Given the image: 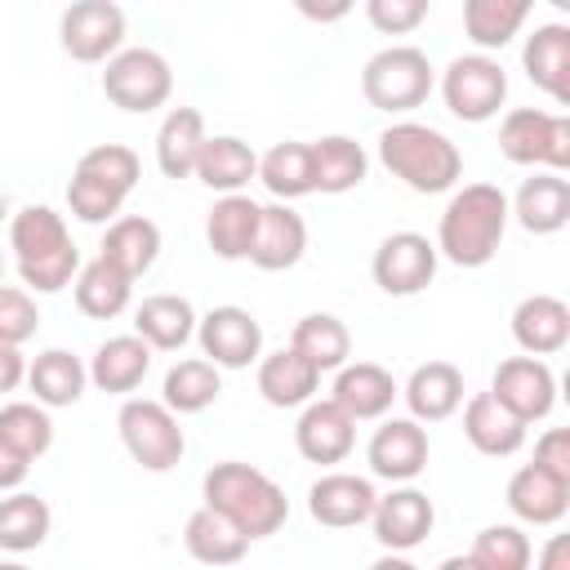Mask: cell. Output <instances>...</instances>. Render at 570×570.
Segmentation results:
<instances>
[{
	"instance_id": "cell-25",
	"label": "cell",
	"mask_w": 570,
	"mask_h": 570,
	"mask_svg": "<svg viewBox=\"0 0 570 570\" xmlns=\"http://www.w3.org/2000/svg\"><path fill=\"white\" fill-rule=\"evenodd\" d=\"M463 436L472 441L476 454H485V459H508V454H517V450L525 445V423H521L512 410H503L490 392H476V396L463 405Z\"/></svg>"
},
{
	"instance_id": "cell-23",
	"label": "cell",
	"mask_w": 570,
	"mask_h": 570,
	"mask_svg": "<svg viewBox=\"0 0 570 570\" xmlns=\"http://www.w3.org/2000/svg\"><path fill=\"white\" fill-rule=\"evenodd\" d=\"M508 214L530 232V236H552L570 223V183L561 174H534L517 187V196L508 200Z\"/></svg>"
},
{
	"instance_id": "cell-39",
	"label": "cell",
	"mask_w": 570,
	"mask_h": 570,
	"mask_svg": "<svg viewBox=\"0 0 570 570\" xmlns=\"http://www.w3.org/2000/svg\"><path fill=\"white\" fill-rule=\"evenodd\" d=\"M258 183L281 200H298V196H312L316 191V178H312V151L307 142H276L267 156H258Z\"/></svg>"
},
{
	"instance_id": "cell-18",
	"label": "cell",
	"mask_w": 570,
	"mask_h": 570,
	"mask_svg": "<svg viewBox=\"0 0 570 570\" xmlns=\"http://www.w3.org/2000/svg\"><path fill=\"white\" fill-rule=\"evenodd\" d=\"M512 338L525 356H552L570 343V307L557 294H525L512 307Z\"/></svg>"
},
{
	"instance_id": "cell-37",
	"label": "cell",
	"mask_w": 570,
	"mask_h": 570,
	"mask_svg": "<svg viewBox=\"0 0 570 570\" xmlns=\"http://www.w3.org/2000/svg\"><path fill=\"white\" fill-rule=\"evenodd\" d=\"M71 289H76V307H80L85 316H94V321L120 316V312L129 307V298H134V281H129L120 267H111L107 258L85 263V267L76 272Z\"/></svg>"
},
{
	"instance_id": "cell-12",
	"label": "cell",
	"mask_w": 570,
	"mask_h": 570,
	"mask_svg": "<svg viewBox=\"0 0 570 570\" xmlns=\"http://www.w3.org/2000/svg\"><path fill=\"white\" fill-rule=\"evenodd\" d=\"M58 40H62V53H71L76 62H107L120 53L125 9L111 0H80L71 9H62Z\"/></svg>"
},
{
	"instance_id": "cell-29",
	"label": "cell",
	"mask_w": 570,
	"mask_h": 570,
	"mask_svg": "<svg viewBox=\"0 0 570 570\" xmlns=\"http://www.w3.org/2000/svg\"><path fill=\"white\" fill-rule=\"evenodd\" d=\"M85 383H89V365L67 347H45L27 365V387L36 392V405H45V410L76 405L85 396Z\"/></svg>"
},
{
	"instance_id": "cell-19",
	"label": "cell",
	"mask_w": 570,
	"mask_h": 570,
	"mask_svg": "<svg viewBox=\"0 0 570 570\" xmlns=\"http://www.w3.org/2000/svg\"><path fill=\"white\" fill-rule=\"evenodd\" d=\"M401 396L396 379L374 365V361H356V365H343L334 374V392L330 401L352 419V423H365V419H383L392 410V401Z\"/></svg>"
},
{
	"instance_id": "cell-27",
	"label": "cell",
	"mask_w": 570,
	"mask_h": 570,
	"mask_svg": "<svg viewBox=\"0 0 570 570\" xmlns=\"http://www.w3.org/2000/svg\"><path fill=\"white\" fill-rule=\"evenodd\" d=\"M205 116L196 107H169L160 129H156V165L165 178H191L196 174V160H200V147H205Z\"/></svg>"
},
{
	"instance_id": "cell-46",
	"label": "cell",
	"mask_w": 570,
	"mask_h": 570,
	"mask_svg": "<svg viewBox=\"0 0 570 570\" xmlns=\"http://www.w3.org/2000/svg\"><path fill=\"white\" fill-rule=\"evenodd\" d=\"M36 330H40L36 298L18 285H0V347H22L27 338H36Z\"/></svg>"
},
{
	"instance_id": "cell-22",
	"label": "cell",
	"mask_w": 570,
	"mask_h": 570,
	"mask_svg": "<svg viewBox=\"0 0 570 570\" xmlns=\"http://www.w3.org/2000/svg\"><path fill=\"white\" fill-rule=\"evenodd\" d=\"M414 423H441L463 405V370L450 361H423L401 387Z\"/></svg>"
},
{
	"instance_id": "cell-48",
	"label": "cell",
	"mask_w": 570,
	"mask_h": 570,
	"mask_svg": "<svg viewBox=\"0 0 570 570\" xmlns=\"http://www.w3.org/2000/svg\"><path fill=\"white\" fill-rule=\"evenodd\" d=\"M534 468L570 485V432H566V428H548V432L534 441Z\"/></svg>"
},
{
	"instance_id": "cell-3",
	"label": "cell",
	"mask_w": 570,
	"mask_h": 570,
	"mask_svg": "<svg viewBox=\"0 0 570 570\" xmlns=\"http://www.w3.org/2000/svg\"><path fill=\"white\" fill-rule=\"evenodd\" d=\"M9 249L22 285L36 294H58L80 272V249L71 245L62 214L49 205H27L9 218Z\"/></svg>"
},
{
	"instance_id": "cell-49",
	"label": "cell",
	"mask_w": 570,
	"mask_h": 570,
	"mask_svg": "<svg viewBox=\"0 0 570 570\" xmlns=\"http://www.w3.org/2000/svg\"><path fill=\"white\" fill-rule=\"evenodd\" d=\"M27 472H31V463L27 459H18L4 441H0V494H9V490H18L22 481H27Z\"/></svg>"
},
{
	"instance_id": "cell-44",
	"label": "cell",
	"mask_w": 570,
	"mask_h": 570,
	"mask_svg": "<svg viewBox=\"0 0 570 570\" xmlns=\"http://www.w3.org/2000/svg\"><path fill=\"white\" fill-rule=\"evenodd\" d=\"M76 169L89 174V178H98V183H107V187H116L120 196H129L138 187V174H142L134 147H125V142H98V147H89L76 160Z\"/></svg>"
},
{
	"instance_id": "cell-35",
	"label": "cell",
	"mask_w": 570,
	"mask_h": 570,
	"mask_svg": "<svg viewBox=\"0 0 570 570\" xmlns=\"http://www.w3.org/2000/svg\"><path fill=\"white\" fill-rule=\"evenodd\" d=\"M183 548L191 552V561L223 570V566H236V561L249 552V539H245L227 517H218L214 508L200 503V508L187 517V525H183Z\"/></svg>"
},
{
	"instance_id": "cell-54",
	"label": "cell",
	"mask_w": 570,
	"mask_h": 570,
	"mask_svg": "<svg viewBox=\"0 0 570 570\" xmlns=\"http://www.w3.org/2000/svg\"><path fill=\"white\" fill-rule=\"evenodd\" d=\"M436 570H481V566H476V561H472V557L463 552V557H445V561H441Z\"/></svg>"
},
{
	"instance_id": "cell-34",
	"label": "cell",
	"mask_w": 570,
	"mask_h": 570,
	"mask_svg": "<svg viewBox=\"0 0 570 570\" xmlns=\"http://www.w3.org/2000/svg\"><path fill=\"white\" fill-rule=\"evenodd\" d=\"M196 178H200L209 191L236 196L249 178H258V156H254V147H249L245 138H236V134H214V138H205V147H200Z\"/></svg>"
},
{
	"instance_id": "cell-14",
	"label": "cell",
	"mask_w": 570,
	"mask_h": 570,
	"mask_svg": "<svg viewBox=\"0 0 570 570\" xmlns=\"http://www.w3.org/2000/svg\"><path fill=\"white\" fill-rule=\"evenodd\" d=\"M370 525H374V539L387 548V552H410L419 548L432 525H436V508L423 490L414 485H396L387 494H379L374 512H370Z\"/></svg>"
},
{
	"instance_id": "cell-31",
	"label": "cell",
	"mask_w": 570,
	"mask_h": 570,
	"mask_svg": "<svg viewBox=\"0 0 570 570\" xmlns=\"http://www.w3.org/2000/svg\"><path fill=\"white\" fill-rule=\"evenodd\" d=\"M316 387H321V370L312 361H303L294 347H281V352L258 361V392L276 410H294V405L316 401Z\"/></svg>"
},
{
	"instance_id": "cell-11",
	"label": "cell",
	"mask_w": 570,
	"mask_h": 570,
	"mask_svg": "<svg viewBox=\"0 0 570 570\" xmlns=\"http://www.w3.org/2000/svg\"><path fill=\"white\" fill-rule=\"evenodd\" d=\"M196 343L214 370H245L263 356V325L254 312L223 303L196 321Z\"/></svg>"
},
{
	"instance_id": "cell-56",
	"label": "cell",
	"mask_w": 570,
	"mask_h": 570,
	"mask_svg": "<svg viewBox=\"0 0 570 570\" xmlns=\"http://www.w3.org/2000/svg\"><path fill=\"white\" fill-rule=\"evenodd\" d=\"M0 570H27L22 561H0Z\"/></svg>"
},
{
	"instance_id": "cell-47",
	"label": "cell",
	"mask_w": 570,
	"mask_h": 570,
	"mask_svg": "<svg viewBox=\"0 0 570 570\" xmlns=\"http://www.w3.org/2000/svg\"><path fill=\"white\" fill-rule=\"evenodd\" d=\"M365 18L383 36H410L428 18V0H370L365 4Z\"/></svg>"
},
{
	"instance_id": "cell-52",
	"label": "cell",
	"mask_w": 570,
	"mask_h": 570,
	"mask_svg": "<svg viewBox=\"0 0 570 570\" xmlns=\"http://www.w3.org/2000/svg\"><path fill=\"white\" fill-rule=\"evenodd\" d=\"M347 9H352V4H330V9H321V4H312V0H298V13L312 18V22H338Z\"/></svg>"
},
{
	"instance_id": "cell-9",
	"label": "cell",
	"mask_w": 570,
	"mask_h": 570,
	"mask_svg": "<svg viewBox=\"0 0 570 570\" xmlns=\"http://www.w3.org/2000/svg\"><path fill=\"white\" fill-rule=\"evenodd\" d=\"M441 98H445L450 116L481 125V120L499 116V107L508 98V71L490 53H459L441 71Z\"/></svg>"
},
{
	"instance_id": "cell-21",
	"label": "cell",
	"mask_w": 570,
	"mask_h": 570,
	"mask_svg": "<svg viewBox=\"0 0 570 570\" xmlns=\"http://www.w3.org/2000/svg\"><path fill=\"white\" fill-rule=\"evenodd\" d=\"M307 249V223L298 209L289 205H263L258 214V236H254V249H249V263L258 272H289Z\"/></svg>"
},
{
	"instance_id": "cell-53",
	"label": "cell",
	"mask_w": 570,
	"mask_h": 570,
	"mask_svg": "<svg viewBox=\"0 0 570 570\" xmlns=\"http://www.w3.org/2000/svg\"><path fill=\"white\" fill-rule=\"evenodd\" d=\"M370 570H419V566H414L405 552H387V557H379Z\"/></svg>"
},
{
	"instance_id": "cell-24",
	"label": "cell",
	"mask_w": 570,
	"mask_h": 570,
	"mask_svg": "<svg viewBox=\"0 0 570 570\" xmlns=\"http://www.w3.org/2000/svg\"><path fill=\"white\" fill-rule=\"evenodd\" d=\"M196 307L183 294H147L134 307V334L151 347V352H178L183 343L196 338Z\"/></svg>"
},
{
	"instance_id": "cell-36",
	"label": "cell",
	"mask_w": 570,
	"mask_h": 570,
	"mask_svg": "<svg viewBox=\"0 0 570 570\" xmlns=\"http://www.w3.org/2000/svg\"><path fill=\"white\" fill-rule=\"evenodd\" d=\"M223 392V379L218 370L205 361V356H183L165 370V383H160V405L174 410V414H200L218 401Z\"/></svg>"
},
{
	"instance_id": "cell-7",
	"label": "cell",
	"mask_w": 570,
	"mask_h": 570,
	"mask_svg": "<svg viewBox=\"0 0 570 570\" xmlns=\"http://www.w3.org/2000/svg\"><path fill=\"white\" fill-rule=\"evenodd\" d=\"M102 94H107L111 107L134 111V116H147V111H156V107L169 102L174 71H169L165 53H156L147 45H134V49H120L116 58H107Z\"/></svg>"
},
{
	"instance_id": "cell-15",
	"label": "cell",
	"mask_w": 570,
	"mask_h": 570,
	"mask_svg": "<svg viewBox=\"0 0 570 570\" xmlns=\"http://www.w3.org/2000/svg\"><path fill=\"white\" fill-rule=\"evenodd\" d=\"M365 459H370L374 476H383L392 485H410L428 468V428L414 419H387L383 428H374Z\"/></svg>"
},
{
	"instance_id": "cell-28",
	"label": "cell",
	"mask_w": 570,
	"mask_h": 570,
	"mask_svg": "<svg viewBox=\"0 0 570 570\" xmlns=\"http://www.w3.org/2000/svg\"><path fill=\"white\" fill-rule=\"evenodd\" d=\"M151 370V347L138 338V334H116L107 343H98L94 361H89V383L98 392H111V396H129Z\"/></svg>"
},
{
	"instance_id": "cell-38",
	"label": "cell",
	"mask_w": 570,
	"mask_h": 570,
	"mask_svg": "<svg viewBox=\"0 0 570 570\" xmlns=\"http://www.w3.org/2000/svg\"><path fill=\"white\" fill-rule=\"evenodd\" d=\"M289 347L325 374V370H343V365H347V356H352V334H347V325H343L334 312H307V316L294 325Z\"/></svg>"
},
{
	"instance_id": "cell-41",
	"label": "cell",
	"mask_w": 570,
	"mask_h": 570,
	"mask_svg": "<svg viewBox=\"0 0 570 570\" xmlns=\"http://www.w3.org/2000/svg\"><path fill=\"white\" fill-rule=\"evenodd\" d=\"M49 525H53V512L40 494H27V490H13L9 499H0V548L4 552H31L49 539Z\"/></svg>"
},
{
	"instance_id": "cell-17",
	"label": "cell",
	"mask_w": 570,
	"mask_h": 570,
	"mask_svg": "<svg viewBox=\"0 0 570 570\" xmlns=\"http://www.w3.org/2000/svg\"><path fill=\"white\" fill-rule=\"evenodd\" d=\"M294 445L307 463H343L356 445V423L325 396V401H307L298 423H294Z\"/></svg>"
},
{
	"instance_id": "cell-1",
	"label": "cell",
	"mask_w": 570,
	"mask_h": 570,
	"mask_svg": "<svg viewBox=\"0 0 570 570\" xmlns=\"http://www.w3.org/2000/svg\"><path fill=\"white\" fill-rule=\"evenodd\" d=\"M508 196L494 183H463L436 218V258L454 267H485L508 232Z\"/></svg>"
},
{
	"instance_id": "cell-5",
	"label": "cell",
	"mask_w": 570,
	"mask_h": 570,
	"mask_svg": "<svg viewBox=\"0 0 570 570\" xmlns=\"http://www.w3.org/2000/svg\"><path fill=\"white\" fill-rule=\"evenodd\" d=\"M436 85V71L428 62V53L419 45H387L379 49L365 67H361V94L374 111H387V116H401V111H414L428 102Z\"/></svg>"
},
{
	"instance_id": "cell-4",
	"label": "cell",
	"mask_w": 570,
	"mask_h": 570,
	"mask_svg": "<svg viewBox=\"0 0 570 570\" xmlns=\"http://www.w3.org/2000/svg\"><path fill=\"white\" fill-rule=\"evenodd\" d=\"M379 160L392 178H401L410 191L419 196H436V191H450L459 178H463V156L459 147L423 125V120H396L379 134Z\"/></svg>"
},
{
	"instance_id": "cell-33",
	"label": "cell",
	"mask_w": 570,
	"mask_h": 570,
	"mask_svg": "<svg viewBox=\"0 0 570 570\" xmlns=\"http://www.w3.org/2000/svg\"><path fill=\"white\" fill-rule=\"evenodd\" d=\"M98 258H107V263L120 267L129 281H138V276L151 272V263L160 258V227H156L151 218H142V214H125V218L107 223Z\"/></svg>"
},
{
	"instance_id": "cell-2",
	"label": "cell",
	"mask_w": 570,
	"mask_h": 570,
	"mask_svg": "<svg viewBox=\"0 0 570 570\" xmlns=\"http://www.w3.org/2000/svg\"><path fill=\"white\" fill-rule=\"evenodd\" d=\"M200 494H205V508H214L218 517H227L249 543L276 534L289 521L285 490L267 472H258L254 463H240V459L214 463L205 472V481H200Z\"/></svg>"
},
{
	"instance_id": "cell-50",
	"label": "cell",
	"mask_w": 570,
	"mask_h": 570,
	"mask_svg": "<svg viewBox=\"0 0 570 570\" xmlns=\"http://www.w3.org/2000/svg\"><path fill=\"white\" fill-rule=\"evenodd\" d=\"M18 383H27V356L18 347H0V392H13Z\"/></svg>"
},
{
	"instance_id": "cell-43",
	"label": "cell",
	"mask_w": 570,
	"mask_h": 570,
	"mask_svg": "<svg viewBox=\"0 0 570 570\" xmlns=\"http://www.w3.org/2000/svg\"><path fill=\"white\" fill-rule=\"evenodd\" d=\"M481 570H530L534 561V548H530V534L521 525H485L476 539H472V552H468Z\"/></svg>"
},
{
	"instance_id": "cell-13",
	"label": "cell",
	"mask_w": 570,
	"mask_h": 570,
	"mask_svg": "<svg viewBox=\"0 0 570 570\" xmlns=\"http://www.w3.org/2000/svg\"><path fill=\"white\" fill-rule=\"evenodd\" d=\"M490 396L530 428V423L552 414V405H557V374L539 356H508V361H499V370L490 379Z\"/></svg>"
},
{
	"instance_id": "cell-42",
	"label": "cell",
	"mask_w": 570,
	"mask_h": 570,
	"mask_svg": "<svg viewBox=\"0 0 570 570\" xmlns=\"http://www.w3.org/2000/svg\"><path fill=\"white\" fill-rule=\"evenodd\" d=\"M0 441H4L18 459H27V463H36L40 454H49V445H53V423H49L45 405H36V401H9V405L0 410Z\"/></svg>"
},
{
	"instance_id": "cell-6",
	"label": "cell",
	"mask_w": 570,
	"mask_h": 570,
	"mask_svg": "<svg viewBox=\"0 0 570 570\" xmlns=\"http://www.w3.org/2000/svg\"><path fill=\"white\" fill-rule=\"evenodd\" d=\"M116 428H120V441L129 450V459L147 472H169L178 468L183 450H187V436L178 428V414L165 410L160 401H147V396H129L116 414Z\"/></svg>"
},
{
	"instance_id": "cell-20",
	"label": "cell",
	"mask_w": 570,
	"mask_h": 570,
	"mask_svg": "<svg viewBox=\"0 0 570 570\" xmlns=\"http://www.w3.org/2000/svg\"><path fill=\"white\" fill-rule=\"evenodd\" d=\"M521 67L548 98L566 107L570 102V27L566 22L534 27L521 45Z\"/></svg>"
},
{
	"instance_id": "cell-55",
	"label": "cell",
	"mask_w": 570,
	"mask_h": 570,
	"mask_svg": "<svg viewBox=\"0 0 570 570\" xmlns=\"http://www.w3.org/2000/svg\"><path fill=\"white\" fill-rule=\"evenodd\" d=\"M13 218V200H9V191L0 187V223H9Z\"/></svg>"
},
{
	"instance_id": "cell-26",
	"label": "cell",
	"mask_w": 570,
	"mask_h": 570,
	"mask_svg": "<svg viewBox=\"0 0 570 570\" xmlns=\"http://www.w3.org/2000/svg\"><path fill=\"white\" fill-rule=\"evenodd\" d=\"M508 508L525 525H557L570 512V485L525 463L508 476Z\"/></svg>"
},
{
	"instance_id": "cell-32",
	"label": "cell",
	"mask_w": 570,
	"mask_h": 570,
	"mask_svg": "<svg viewBox=\"0 0 570 570\" xmlns=\"http://www.w3.org/2000/svg\"><path fill=\"white\" fill-rule=\"evenodd\" d=\"M307 151H312L316 191H325V196H343V191L361 187L365 174H370L365 147H361L356 138H347V134H325V138L307 142Z\"/></svg>"
},
{
	"instance_id": "cell-8",
	"label": "cell",
	"mask_w": 570,
	"mask_h": 570,
	"mask_svg": "<svg viewBox=\"0 0 570 570\" xmlns=\"http://www.w3.org/2000/svg\"><path fill=\"white\" fill-rule=\"evenodd\" d=\"M499 151L512 165H543L548 174L570 169V116L517 107L499 125Z\"/></svg>"
},
{
	"instance_id": "cell-30",
	"label": "cell",
	"mask_w": 570,
	"mask_h": 570,
	"mask_svg": "<svg viewBox=\"0 0 570 570\" xmlns=\"http://www.w3.org/2000/svg\"><path fill=\"white\" fill-rule=\"evenodd\" d=\"M258 214H263V205L249 200L245 191L218 196L214 209H209V218H205V240H209V249H214L218 258H227V263L249 258L254 236H258Z\"/></svg>"
},
{
	"instance_id": "cell-40",
	"label": "cell",
	"mask_w": 570,
	"mask_h": 570,
	"mask_svg": "<svg viewBox=\"0 0 570 570\" xmlns=\"http://www.w3.org/2000/svg\"><path fill=\"white\" fill-rule=\"evenodd\" d=\"M525 18H530L525 0H468L463 4V31L481 53L512 45V36L525 27Z\"/></svg>"
},
{
	"instance_id": "cell-45",
	"label": "cell",
	"mask_w": 570,
	"mask_h": 570,
	"mask_svg": "<svg viewBox=\"0 0 570 570\" xmlns=\"http://www.w3.org/2000/svg\"><path fill=\"white\" fill-rule=\"evenodd\" d=\"M67 205H71V214H76L80 223L98 227V223H116V218H120L125 196H120L116 187H107V183H98V178H89V174L71 169V183H67Z\"/></svg>"
},
{
	"instance_id": "cell-57",
	"label": "cell",
	"mask_w": 570,
	"mask_h": 570,
	"mask_svg": "<svg viewBox=\"0 0 570 570\" xmlns=\"http://www.w3.org/2000/svg\"><path fill=\"white\" fill-rule=\"evenodd\" d=\"M0 276H4V249H0Z\"/></svg>"
},
{
	"instance_id": "cell-10",
	"label": "cell",
	"mask_w": 570,
	"mask_h": 570,
	"mask_svg": "<svg viewBox=\"0 0 570 570\" xmlns=\"http://www.w3.org/2000/svg\"><path fill=\"white\" fill-rule=\"evenodd\" d=\"M436 245L423 236V232H392L379 240L374 249V285L392 298H410V294H423L436 276Z\"/></svg>"
},
{
	"instance_id": "cell-51",
	"label": "cell",
	"mask_w": 570,
	"mask_h": 570,
	"mask_svg": "<svg viewBox=\"0 0 570 570\" xmlns=\"http://www.w3.org/2000/svg\"><path fill=\"white\" fill-rule=\"evenodd\" d=\"M534 570H570V539L566 534H552L534 561Z\"/></svg>"
},
{
	"instance_id": "cell-16",
	"label": "cell",
	"mask_w": 570,
	"mask_h": 570,
	"mask_svg": "<svg viewBox=\"0 0 570 570\" xmlns=\"http://www.w3.org/2000/svg\"><path fill=\"white\" fill-rule=\"evenodd\" d=\"M374 503H379V494H374L370 476H356V472H325L307 490V512L325 530H352V525L370 521Z\"/></svg>"
}]
</instances>
